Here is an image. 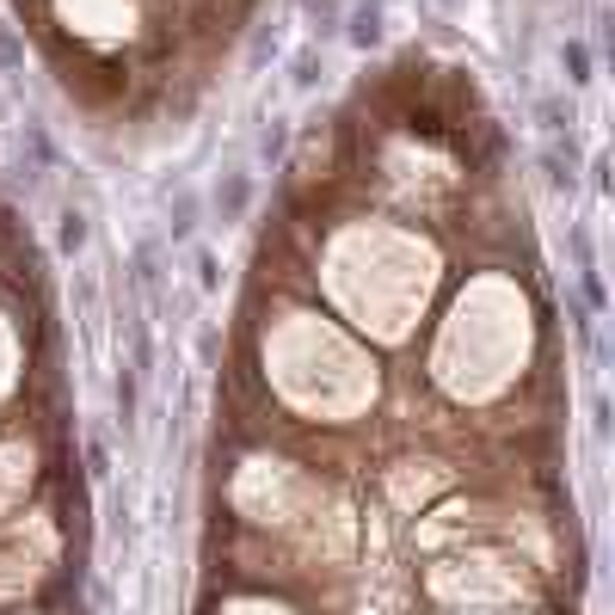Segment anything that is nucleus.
<instances>
[{"instance_id":"4","label":"nucleus","mask_w":615,"mask_h":615,"mask_svg":"<svg viewBox=\"0 0 615 615\" xmlns=\"http://www.w3.org/2000/svg\"><path fill=\"white\" fill-rule=\"evenodd\" d=\"M80 241H87V215L68 210V215H62V253H75Z\"/></svg>"},{"instance_id":"5","label":"nucleus","mask_w":615,"mask_h":615,"mask_svg":"<svg viewBox=\"0 0 615 615\" xmlns=\"http://www.w3.org/2000/svg\"><path fill=\"white\" fill-rule=\"evenodd\" d=\"M560 62L572 68V80H591V56H584V44H567V49H560Z\"/></svg>"},{"instance_id":"6","label":"nucleus","mask_w":615,"mask_h":615,"mask_svg":"<svg viewBox=\"0 0 615 615\" xmlns=\"http://www.w3.org/2000/svg\"><path fill=\"white\" fill-rule=\"evenodd\" d=\"M198 283H203V290H215V283H222V271H215V253H198Z\"/></svg>"},{"instance_id":"7","label":"nucleus","mask_w":615,"mask_h":615,"mask_svg":"<svg viewBox=\"0 0 615 615\" xmlns=\"http://www.w3.org/2000/svg\"><path fill=\"white\" fill-rule=\"evenodd\" d=\"M295 87H314V49H302V56H295Z\"/></svg>"},{"instance_id":"3","label":"nucleus","mask_w":615,"mask_h":615,"mask_svg":"<svg viewBox=\"0 0 615 615\" xmlns=\"http://www.w3.org/2000/svg\"><path fill=\"white\" fill-rule=\"evenodd\" d=\"M191 228H198V198H179L172 203V241H185Z\"/></svg>"},{"instance_id":"2","label":"nucleus","mask_w":615,"mask_h":615,"mask_svg":"<svg viewBox=\"0 0 615 615\" xmlns=\"http://www.w3.org/2000/svg\"><path fill=\"white\" fill-rule=\"evenodd\" d=\"M246 198H253V185H246V179H228V191H215V203H222V222H234V215L246 210Z\"/></svg>"},{"instance_id":"8","label":"nucleus","mask_w":615,"mask_h":615,"mask_svg":"<svg viewBox=\"0 0 615 615\" xmlns=\"http://www.w3.org/2000/svg\"><path fill=\"white\" fill-rule=\"evenodd\" d=\"M19 56H25V49H19V44H13V31H0V68H13V62H19Z\"/></svg>"},{"instance_id":"1","label":"nucleus","mask_w":615,"mask_h":615,"mask_svg":"<svg viewBox=\"0 0 615 615\" xmlns=\"http://www.w3.org/2000/svg\"><path fill=\"white\" fill-rule=\"evenodd\" d=\"M351 44L357 49H376V44H382V7H376V0L351 13Z\"/></svg>"}]
</instances>
